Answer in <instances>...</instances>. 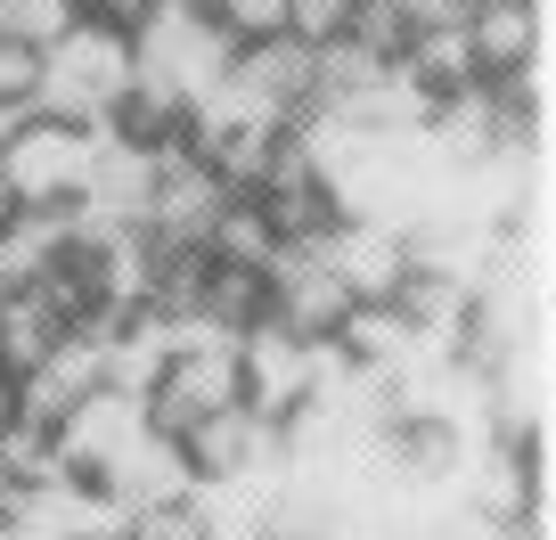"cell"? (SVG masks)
Instances as JSON below:
<instances>
[{
	"label": "cell",
	"instance_id": "obj_1",
	"mask_svg": "<svg viewBox=\"0 0 556 540\" xmlns=\"http://www.w3.org/2000/svg\"><path fill=\"white\" fill-rule=\"evenodd\" d=\"M90 131L99 123H58V115H25L9 140H0V173L17 189V205H66L83 189V164H90Z\"/></svg>",
	"mask_w": 556,
	"mask_h": 540
},
{
	"label": "cell",
	"instance_id": "obj_2",
	"mask_svg": "<svg viewBox=\"0 0 556 540\" xmlns=\"http://www.w3.org/2000/svg\"><path fill=\"white\" fill-rule=\"evenodd\" d=\"M238 401L262 426H287L303 401H312V344L287 336L278 319H254V328L238 336Z\"/></svg>",
	"mask_w": 556,
	"mask_h": 540
},
{
	"label": "cell",
	"instance_id": "obj_3",
	"mask_svg": "<svg viewBox=\"0 0 556 540\" xmlns=\"http://www.w3.org/2000/svg\"><path fill=\"white\" fill-rule=\"evenodd\" d=\"M229 205V189L213 180L205 156L189 148H156V180H148V205H139V229L156 246H205L213 213Z\"/></svg>",
	"mask_w": 556,
	"mask_h": 540
},
{
	"label": "cell",
	"instance_id": "obj_4",
	"mask_svg": "<svg viewBox=\"0 0 556 540\" xmlns=\"http://www.w3.org/2000/svg\"><path fill=\"white\" fill-rule=\"evenodd\" d=\"M458 34H467L475 74H483V83H507L516 66L548 58V0H467Z\"/></svg>",
	"mask_w": 556,
	"mask_h": 540
},
{
	"label": "cell",
	"instance_id": "obj_5",
	"mask_svg": "<svg viewBox=\"0 0 556 540\" xmlns=\"http://www.w3.org/2000/svg\"><path fill=\"white\" fill-rule=\"evenodd\" d=\"M312 254L344 279L352 303H384L401 287V271H409V246H401V229H384V222H336Z\"/></svg>",
	"mask_w": 556,
	"mask_h": 540
},
{
	"label": "cell",
	"instance_id": "obj_6",
	"mask_svg": "<svg viewBox=\"0 0 556 540\" xmlns=\"http://www.w3.org/2000/svg\"><path fill=\"white\" fill-rule=\"evenodd\" d=\"M180 459H189L197 484H229V475L278 459V426H262L245 401H229V410H205V418L180 435Z\"/></svg>",
	"mask_w": 556,
	"mask_h": 540
},
{
	"label": "cell",
	"instance_id": "obj_7",
	"mask_svg": "<svg viewBox=\"0 0 556 540\" xmlns=\"http://www.w3.org/2000/svg\"><path fill=\"white\" fill-rule=\"evenodd\" d=\"M238 83H245V90H262L278 115L295 123L303 106L319 99V50H312V41H295V34L245 41V50H238Z\"/></svg>",
	"mask_w": 556,
	"mask_h": 540
},
{
	"label": "cell",
	"instance_id": "obj_8",
	"mask_svg": "<svg viewBox=\"0 0 556 540\" xmlns=\"http://www.w3.org/2000/svg\"><path fill=\"white\" fill-rule=\"evenodd\" d=\"M106 131L131 140V148H148V156H156V148H180V140H189V90H173L164 74L139 66L131 90L106 106Z\"/></svg>",
	"mask_w": 556,
	"mask_h": 540
},
{
	"label": "cell",
	"instance_id": "obj_9",
	"mask_svg": "<svg viewBox=\"0 0 556 540\" xmlns=\"http://www.w3.org/2000/svg\"><path fill=\"white\" fill-rule=\"evenodd\" d=\"M197 319L222 336H245L254 319H270V271L254 262H205V279H197Z\"/></svg>",
	"mask_w": 556,
	"mask_h": 540
},
{
	"label": "cell",
	"instance_id": "obj_10",
	"mask_svg": "<svg viewBox=\"0 0 556 540\" xmlns=\"http://www.w3.org/2000/svg\"><path fill=\"white\" fill-rule=\"evenodd\" d=\"M401 83H409L426 106H442V99H458V90H475L483 74H475L467 34H458V25H426V34L409 41V58H401Z\"/></svg>",
	"mask_w": 556,
	"mask_h": 540
},
{
	"label": "cell",
	"instance_id": "obj_11",
	"mask_svg": "<svg viewBox=\"0 0 556 540\" xmlns=\"http://www.w3.org/2000/svg\"><path fill=\"white\" fill-rule=\"evenodd\" d=\"M58 336H66V319H58L34 287L0 296V377H34V368L58 352Z\"/></svg>",
	"mask_w": 556,
	"mask_h": 540
},
{
	"label": "cell",
	"instance_id": "obj_12",
	"mask_svg": "<svg viewBox=\"0 0 556 540\" xmlns=\"http://www.w3.org/2000/svg\"><path fill=\"white\" fill-rule=\"evenodd\" d=\"M328 344L344 352L352 368H393V361H409V328H401L393 303H344V319H336Z\"/></svg>",
	"mask_w": 556,
	"mask_h": 540
},
{
	"label": "cell",
	"instance_id": "obj_13",
	"mask_svg": "<svg viewBox=\"0 0 556 540\" xmlns=\"http://www.w3.org/2000/svg\"><path fill=\"white\" fill-rule=\"evenodd\" d=\"M205 254H213V262H254V271H270L278 238H270V222L254 213V197H229V205L213 213V229H205Z\"/></svg>",
	"mask_w": 556,
	"mask_h": 540
},
{
	"label": "cell",
	"instance_id": "obj_14",
	"mask_svg": "<svg viewBox=\"0 0 556 540\" xmlns=\"http://www.w3.org/2000/svg\"><path fill=\"white\" fill-rule=\"evenodd\" d=\"M344 41H352V50H368L377 66H401L409 41H417V25L401 17V0H352V9H344Z\"/></svg>",
	"mask_w": 556,
	"mask_h": 540
},
{
	"label": "cell",
	"instance_id": "obj_15",
	"mask_svg": "<svg viewBox=\"0 0 556 540\" xmlns=\"http://www.w3.org/2000/svg\"><path fill=\"white\" fill-rule=\"evenodd\" d=\"M205 17L229 34V50H245V41L287 34V0H205Z\"/></svg>",
	"mask_w": 556,
	"mask_h": 540
},
{
	"label": "cell",
	"instance_id": "obj_16",
	"mask_svg": "<svg viewBox=\"0 0 556 540\" xmlns=\"http://www.w3.org/2000/svg\"><path fill=\"white\" fill-rule=\"evenodd\" d=\"M34 99H41V50L17 41V34H0V106H25V115H34Z\"/></svg>",
	"mask_w": 556,
	"mask_h": 540
},
{
	"label": "cell",
	"instance_id": "obj_17",
	"mask_svg": "<svg viewBox=\"0 0 556 540\" xmlns=\"http://www.w3.org/2000/svg\"><path fill=\"white\" fill-rule=\"evenodd\" d=\"M74 17H83L74 0H9V25H0V34H17V41H34V50H50Z\"/></svg>",
	"mask_w": 556,
	"mask_h": 540
},
{
	"label": "cell",
	"instance_id": "obj_18",
	"mask_svg": "<svg viewBox=\"0 0 556 540\" xmlns=\"http://www.w3.org/2000/svg\"><path fill=\"white\" fill-rule=\"evenodd\" d=\"M123 540H197V507H131L123 516Z\"/></svg>",
	"mask_w": 556,
	"mask_h": 540
},
{
	"label": "cell",
	"instance_id": "obj_19",
	"mask_svg": "<svg viewBox=\"0 0 556 540\" xmlns=\"http://www.w3.org/2000/svg\"><path fill=\"white\" fill-rule=\"evenodd\" d=\"M344 9H352V0H287V34L319 50V41L344 34Z\"/></svg>",
	"mask_w": 556,
	"mask_h": 540
},
{
	"label": "cell",
	"instance_id": "obj_20",
	"mask_svg": "<svg viewBox=\"0 0 556 540\" xmlns=\"http://www.w3.org/2000/svg\"><path fill=\"white\" fill-rule=\"evenodd\" d=\"M74 9H83V17H106V25H123V34H131V25L148 17L156 0H74Z\"/></svg>",
	"mask_w": 556,
	"mask_h": 540
},
{
	"label": "cell",
	"instance_id": "obj_21",
	"mask_svg": "<svg viewBox=\"0 0 556 540\" xmlns=\"http://www.w3.org/2000/svg\"><path fill=\"white\" fill-rule=\"evenodd\" d=\"M17 213H25V205H17V189H9V173H0V229L17 222Z\"/></svg>",
	"mask_w": 556,
	"mask_h": 540
},
{
	"label": "cell",
	"instance_id": "obj_22",
	"mask_svg": "<svg viewBox=\"0 0 556 540\" xmlns=\"http://www.w3.org/2000/svg\"><path fill=\"white\" fill-rule=\"evenodd\" d=\"M17 418V377H0V426Z\"/></svg>",
	"mask_w": 556,
	"mask_h": 540
},
{
	"label": "cell",
	"instance_id": "obj_23",
	"mask_svg": "<svg viewBox=\"0 0 556 540\" xmlns=\"http://www.w3.org/2000/svg\"><path fill=\"white\" fill-rule=\"evenodd\" d=\"M25 123V106H0V140H9V131H17Z\"/></svg>",
	"mask_w": 556,
	"mask_h": 540
}]
</instances>
